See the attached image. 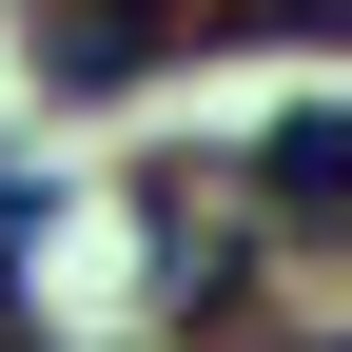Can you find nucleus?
Here are the masks:
<instances>
[{
  "mask_svg": "<svg viewBox=\"0 0 352 352\" xmlns=\"http://www.w3.org/2000/svg\"><path fill=\"white\" fill-rule=\"evenodd\" d=\"M20 20H39V78L59 98H138L176 39H196V0H20Z\"/></svg>",
  "mask_w": 352,
  "mask_h": 352,
  "instance_id": "obj_1",
  "label": "nucleus"
}]
</instances>
